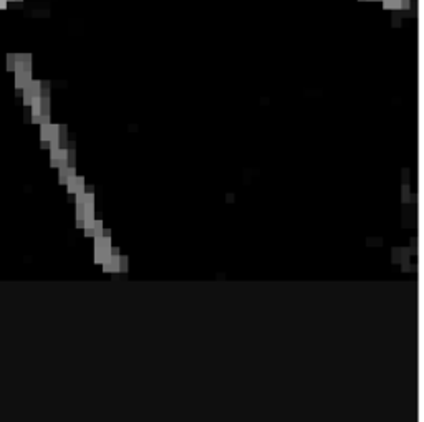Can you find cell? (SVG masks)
Here are the masks:
<instances>
[{
  "instance_id": "6da1fadb",
  "label": "cell",
  "mask_w": 424,
  "mask_h": 422,
  "mask_svg": "<svg viewBox=\"0 0 424 422\" xmlns=\"http://www.w3.org/2000/svg\"><path fill=\"white\" fill-rule=\"evenodd\" d=\"M386 10H401V0H381Z\"/></svg>"
},
{
  "instance_id": "7a4b0ae2",
  "label": "cell",
  "mask_w": 424,
  "mask_h": 422,
  "mask_svg": "<svg viewBox=\"0 0 424 422\" xmlns=\"http://www.w3.org/2000/svg\"><path fill=\"white\" fill-rule=\"evenodd\" d=\"M411 7V2L409 0H401V10H408Z\"/></svg>"
}]
</instances>
